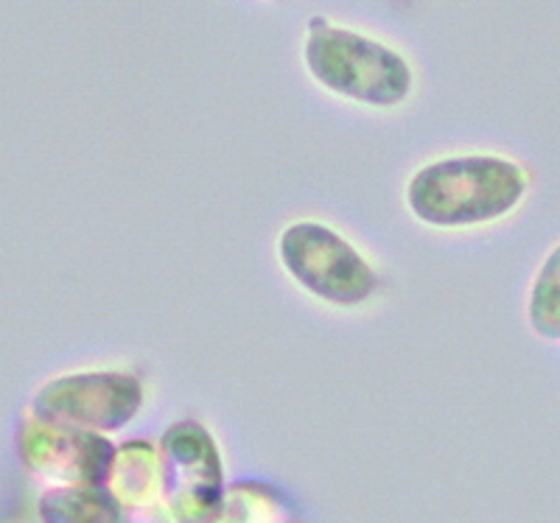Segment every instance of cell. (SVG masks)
I'll return each mask as SVG.
<instances>
[{"instance_id": "7", "label": "cell", "mask_w": 560, "mask_h": 523, "mask_svg": "<svg viewBox=\"0 0 560 523\" xmlns=\"http://www.w3.org/2000/svg\"><path fill=\"white\" fill-rule=\"evenodd\" d=\"M104 490L118 501L127 523H166L158 442L127 440L115 445Z\"/></svg>"}, {"instance_id": "3", "label": "cell", "mask_w": 560, "mask_h": 523, "mask_svg": "<svg viewBox=\"0 0 560 523\" xmlns=\"http://www.w3.org/2000/svg\"><path fill=\"white\" fill-rule=\"evenodd\" d=\"M280 269L298 288L334 308H359L378 292L376 269L342 233L323 222H292L278 236Z\"/></svg>"}, {"instance_id": "1", "label": "cell", "mask_w": 560, "mask_h": 523, "mask_svg": "<svg viewBox=\"0 0 560 523\" xmlns=\"http://www.w3.org/2000/svg\"><path fill=\"white\" fill-rule=\"evenodd\" d=\"M527 174L499 154H454L420 166L404 188V202L415 222L432 230L488 227L527 197Z\"/></svg>"}, {"instance_id": "9", "label": "cell", "mask_w": 560, "mask_h": 523, "mask_svg": "<svg viewBox=\"0 0 560 523\" xmlns=\"http://www.w3.org/2000/svg\"><path fill=\"white\" fill-rule=\"evenodd\" d=\"M298 515L287 498L261 482H238L224 487L217 523H294Z\"/></svg>"}, {"instance_id": "5", "label": "cell", "mask_w": 560, "mask_h": 523, "mask_svg": "<svg viewBox=\"0 0 560 523\" xmlns=\"http://www.w3.org/2000/svg\"><path fill=\"white\" fill-rule=\"evenodd\" d=\"M147 401L140 376L129 370H82L54 378L37 392L34 415L93 435L121 431Z\"/></svg>"}, {"instance_id": "11", "label": "cell", "mask_w": 560, "mask_h": 523, "mask_svg": "<svg viewBox=\"0 0 560 523\" xmlns=\"http://www.w3.org/2000/svg\"><path fill=\"white\" fill-rule=\"evenodd\" d=\"M294 523H303V521H300V518H298V521H294Z\"/></svg>"}, {"instance_id": "2", "label": "cell", "mask_w": 560, "mask_h": 523, "mask_svg": "<svg viewBox=\"0 0 560 523\" xmlns=\"http://www.w3.org/2000/svg\"><path fill=\"white\" fill-rule=\"evenodd\" d=\"M303 62L319 87L373 109L398 107L412 93V68L398 51L331 20H312Z\"/></svg>"}, {"instance_id": "10", "label": "cell", "mask_w": 560, "mask_h": 523, "mask_svg": "<svg viewBox=\"0 0 560 523\" xmlns=\"http://www.w3.org/2000/svg\"><path fill=\"white\" fill-rule=\"evenodd\" d=\"M529 325L538 336L558 342L560 338V243L544 258L527 302Z\"/></svg>"}, {"instance_id": "4", "label": "cell", "mask_w": 560, "mask_h": 523, "mask_svg": "<svg viewBox=\"0 0 560 523\" xmlns=\"http://www.w3.org/2000/svg\"><path fill=\"white\" fill-rule=\"evenodd\" d=\"M166 523H217L224 467L217 440L199 420H179L158 442Z\"/></svg>"}, {"instance_id": "8", "label": "cell", "mask_w": 560, "mask_h": 523, "mask_svg": "<svg viewBox=\"0 0 560 523\" xmlns=\"http://www.w3.org/2000/svg\"><path fill=\"white\" fill-rule=\"evenodd\" d=\"M43 523H127V515L104 485L51 487L39 498Z\"/></svg>"}, {"instance_id": "6", "label": "cell", "mask_w": 560, "mask_h": 523, "mask_svg": "<svg viewBox=\"0 0 560 523\" xmlns=\"http://www.w3.org/2000/svg\"><path fill=\"white\" fill-rule=\"evenodd\" d=\"M113 453L115 445L104 435L37 417L28 435L26 460L51 487H98L107 479Z\"/></svg>"}]
</instances>
